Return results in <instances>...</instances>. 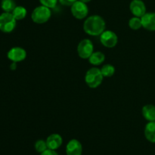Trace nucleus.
I'll return each mask as SVG.
<instances>
[{
    "label": "nucleus",
    "instance_id": "393cba45",
    "mask_svg": "<svg viewBox=\"0 0 155 155\" xmlns=\"http://www.w3.org/2000/svg\"><path fill=\"white\" fill-rule=\"evenodd\" d=\"M79 1H80V2H84V3H86V4H87V3L90 2L92 0H79Z\"/></svg>",
    "mask_w": 155,
    "mask_h": 155
},
{
    "label": "nucleus",
    "instance_id": "20e7f679",
    "mask_svg": "<svg viewBox=\"0 0 155 155\" xmlns=\"http://www.w3.org/2000/svg\"><path fill=\"white\" fill-rule=\"evenodd\" d=\"M17 21L12 13L3 12L0 15V30L3 33H11L15 29Z\"/></svg>",
    "mask_w": 155,
    "mask_h": 155
},
{
    "label": "nucleus",
    "instance_id": "f8f14e48",
    "mask_svg": "<svg viewBox=\"0 0 155 155\" xmlns=\"http://www.w3.org/2000/svg\"><path fill=\"white\" fill-rule=\"evenodd\" d=\"M46 144L48 146V149L50 150H57L61 146L63 143L62 137L59 134L53 133L51 134L48 138H46Z\"/></svg>",
    "mask_w": 155,
    "mask_h": 155
},
{
    "label": "nucleus",
    "instance_id": "dca6fc26",
    "mask_svg": "<svg viewBox=\"0 0 155 155\" xmlns=\"http://www.w3.org/2000/svg\"><path fill=\"white\" fill-rule=\"evenodd\" d=\"M14 18L16 19V21H21V20L24 19L27 15V11L24 6L18 5L16 6L13 12H12Z\"/></svg>",
    "mask_w": 155,
    "mask_h": 155
},
{
    "label": "nucleus",
    "instance_id": "f03ea898",
    "mask_svg": "<svg viewBox=\"0 0 155 155\" xmlns=\"http://www.w3.org/2000/svg\"><path fill=\"white\" fill-rule=\"evenodd\" d=\"M103 76L101 69L96 67L89 68L85 75V82L90 88H96L101 84L103 81Z\"/></svg>",
    "mask_w": 155,
    "mask_h": 155
},
{
    "label": "nucleus",
    "instance_id": "0eeeda50",
    "mask_svg": "<svg viewBox=\"0 0 155 155\" xmlns=\"http://www.w3.org/2000/svg\"><path fill=\"white\" fill-rule=\"evenodd\" d=\"M101 43L107 48H114L116 46L118 42V37L116 33L110 30H104L100 35Z\"/></svg>",
    "mask_w": 155,
    "mask_h": 155
},
{
    "label": "nucleus",
    "instance_id": "7ed1b4c3",
    "mask_svg": "<svg viewBox=\"0 0 155 155\" xmlns=\"http://www.w3.org/2000/svg\"><path fill=\"white\" fill-rule=\"evenodd\" d=\"M51 16V9L44 5L37 6L31 14V19L34 23L42 24L46 23Z\"/></svg>",
    "mask_w": 155,
    "mask_h": 155
},
{
    "label": "nucleus",
    "instance_id": "b1692460",
    "mask_svg": "<svg viewBox=\"0 0 155 155\" xmlns=\"http://www.w3.org/2000/svg\"><path fill=\"white\" fill-rule=\"evenodd\" d=\"M11 69L12 70H15L17 68V62H12V63L11 64V66H10Z\"/></svg>",
    "mask_w": 155,
    "mask_h": 155
},
{
    "label": "nucleus",
    "instance_id": "9b49d317",
    "mask_svg": "<svg viewBox=\"0 0 155 155\" xmlns=\"http://www.w3.org/2000/svg\"><path fill=\"white\" fill-rule=\"evenodd\" d=\"M141 19L142 27L149 31H155V12H146Z\"/></svg>",
    "mask_w": 155,
    "mask_h": 155
},
{
    "label": "nucleus",
    "instance_id": "aec40b11",
    "mask_svg": "<svg viewBox=\"0 0 155 155\" xmlns=\"http://www.w3.org/2000/svg\"><path fill=\"white\" fill-rule=\"evenodd\" d=\"M34 147L36 151L39 153H42V152H44L45 150H46L48 149L46 141H44V140L42 139H39L38 141H36V143H35Z\"/></svg>",
    "mask_w": 155,
    "mask_h": 155
},
{
    "label": "nucleus",
    "instance_id": "412c9836",
    "mask_svg": "<svg viewBox=\"0 0 155 155\" xmlns=\"http://www.w3.org/2000/svg\"><path fill=\"white\" fill-rule=\"evenodd\" d=\"M39 2L42 5L46 6L49 9H53L58 2V0H39Z\"/></svg>",
    "mask_w": 155,
    "mask_h": 155
},
{
    "label": "nucleus",
    "instance_id": "5701e85b",
    "mask_svg": "<svg viewBox=\"0 0 155 155\" xmlns=\"http://www.w3.org/2000/svg\"><path fill=\"white\" fill-rule=\"evenodd\" d=\"M40 155H58V153L54 150H50V149H47L44 152L40 153Z\"/></svg>",
    "mask_w": 155,
    "mask_h": 155
},
{
    "label": "nucleus",
    "instance_id": "4468645a",
    "mask_svg": "<svg viewBox=\"0 0 155 155\" xmlns=\"http://www.w3.org/2000/svg\"><path fill=\"white\" fill-rule=\"evenodd\" d=\"M145 136L148 141L155 143V122H148L145 128Z\"/></svg>",
    "mask_w": 155,
    "mask_h": 155
},
{
    "label": "nucleus",
    "instance_id": "6e6552de",
    "mask_svg": "<svg viewBox=\"0 0 155 155\" xmlns=\"http://www.w3.org/2000/svg\"><path fill=\"white\" fill-rule=\"evenodd\" d=\"M7 57L9 60H11L13 62H22L27 57V52L22 47H12L8 52Z\"/></svg>",
    "mask_w": 155,
    "mask_h": 155
},
{
    "label": "nucleus",
    "instance_id": "2eb2a0df",
    "mask_svg": "<svg viewBox=\"0 0 155 155\" xmlns=\"http://www.w3.org/2000/svg\"><path fill=\"white\" fill-rule=\"evenodd\" d=\"M88 59H89V62L92 65H100L105 60V56H104V53L100 51L93 52V53L91 55L90 57Z\"/></svg>",
    "mask_w": 155,
    "mask_h": 155
},
{
    "label": "nucleus",
    "instance_id": "f3484780",
    "mask_svg": "<svg viewBox=\"0 0 155 155\" xmlns=\"http://www.w3.org/2000/svg\"><path fill=\"white\" fill-rule=\"evenodd\" d=\"M16 6L15 0H2L1 2V8L4 12L12 13Z\"/></svg>",
    "mask_w": 155,
    "mask_h": 155
},
{
    "label": "nucleus",
    "instance_id": "4be33fe9",
    "mask_svg": "<svg viewBox=\"0 0 155 155\" xmlns=\"http://www.w3.org/2000/svg\"><path fill=\"white\" fill-rule=\"evenodd\" d=\"M77 1V0H58L60 4H61L64 6H71Z\"/></svg>",
    "mask_w": 155,
    "mask_h": 155
},
{
    "label": "nucleus",
    "instance_id": "a211bd4d",
    "mask_svg": "<svg viewBox=\"0 0 155 155\" xmlns=\"http://www.w3.org/2000/svg\"><path fill=\"white\" fill-rule=\"evenodd\" d=\"M101 71L104 77H111L115 73V68L110 64L104 65L101 68Z\"/></svg>",
    "mask_w": 155,
    "mask_h": 155
},
{
    "label": "nucleus",
    "instance_id": "1a4fd4ad",
    "mask_svg": "<svg viewBox=\"0 0 155 155\" xmlns=\"http://www.w3.org/2000/svg\"><path fill=\"white\" fill-rule=\"evenodd\" d=\"M130 10L135 17L142 18L146 13V6L142 0H133L130 4Z\"/></svg>",
    "mask_w": 155,
    "mask_h": 155
},
{
    "label": "nucleus",
    "instance_id": "6ab92c4d",
    "mask_svg": "<svg viewBox=\"0 0 155 155\" xmlns=\"http://www.w3.org/2000/svg\"><path fill=\"white\" fill-rule=\"evenodd\" d=\"M129 26L133 30H139L141 27H142V19L141 18H138V17H133L129 21Z\"/></svg>",
    "mask_w": 155,
    "mask_h": 155
},
{
    "label": "nucleus",
    "instance_id": "423d86ee",
    "mask_svg": "<svg viewBox=\"0 0 155 155\" xmlns=\"http://www.w3.org/2000/svg\"><path fill=\"white\" fill-rule=\"evenodd\" d=\"M71 12L73 16L78 20L84 19L89 14V8L84 2L77 0L71 6Z\"/></svg>",
    "mask_w": 155,
    "mask_h": 155
},
{
    "label": "nucleus",
    "instance_id": "39448f33",
    "mask_svg": "<svg viewBox=\"0 0 155 155\" xmlns=\"http://www.w3.org/2000/svg\"><path fill=\"white\" fill-rule=\"evenodd\" d=\"M94 52V46L89 39H83L77 46V53L81 59H86L90 57Z\"/></svg>",
    "mask_w": 155,
    "mask_h": 155
},
{
    "label": "nucleus",
    "instance_id": "ddd939ff",
    "mask_svg": "<svg viewBox=\"0 0 155 155\" xmlns=\"http://www.w3.org/2000/svg\"><path fill=\"white\" fill-rule=\"evenodd\" d=\"M142 113L144 118L148 122H155V106L147 104L142 107Z\"/></svg>",
    "mask_w": 155,
    "mask_h": 155
},
{
    "label": "nucleus",
    "instance_id": "f257e3e1",
    "mask_svg": "<svg viewBox=\"0 0 155 155\" xmlns=\"http://www.w3.org/2000/svg\"><path fill=\"white\" fill-rule=\"evenodd\" d=\"M106 23L104 18L98 15L88 17L83 24L85 33L90 36H100L105 30Z\"/></svg>",
    "mask_w": 155,
    "mask_h": 155
},
{
    "label": "nucleus",
    "instance_id": "9d476101",
    "mask_svg": "<svg viewBox=\"0 0 155 155\" xmlns=\"http://www.w3.org/2000/svg\"><path fill=\"white\" fill-rule=\"evenodd\" d=\"M83 146L80 141L77 139H71L66 146L67 155H82Z\"/></svg>",
    "mask_w": 155,
    "mask_h": 155
}]
</instances>
